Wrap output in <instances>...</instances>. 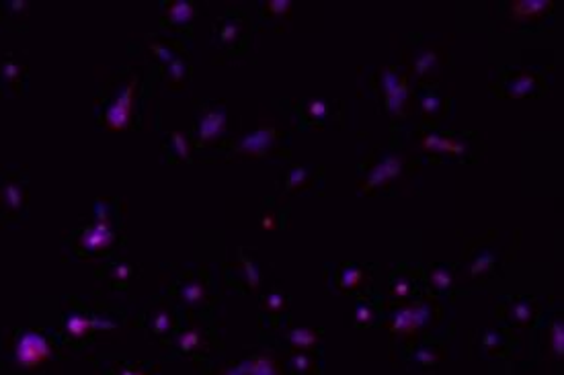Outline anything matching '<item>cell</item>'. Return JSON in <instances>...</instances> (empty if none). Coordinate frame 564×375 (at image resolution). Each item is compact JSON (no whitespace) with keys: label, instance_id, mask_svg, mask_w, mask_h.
Wrapping results in <instances>:
<instances>
[{"label":"cell","instance_id":"cell-1","mask_svg":"<svg viewBox=\"0 0 564 375\" xmlns=\"http://www.w3.org/2000/svg\"><path fill=\"white\" fill-rule=\"evenodd\" d=\"M300 338L306 340V332H300ZM310 343H312V336H308V345H310Z\"/></svg>","mask_w":564,"mask_h":375}]
</instances>
